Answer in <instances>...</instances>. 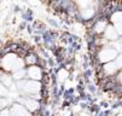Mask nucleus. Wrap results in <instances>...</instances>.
<instances>
[{"label": "nucleus", "mask_w": 122, "mask_h": 116, "mask_svg": "<svg viewBox=\"0 0 122 116\" xmlns=\"http://www.w3.org/2000/svg\"><path fill=\"white\" fill-rule=\"evenodd\" d=\"M1 65L3 68L7 71H17L23 68L24 65V61H22V58H20L15 53H9L6 55L3 61H1Z\"/></svg>", "instance_id": "f257e3e1"}, {"label": "nucleus", "mask_w": 122, "mask_h": 116, "mask_svg": "<svg viewBox=\"0 0 122 116\" xmlns=\"http://www.w3.org/2000/svg\"><path fill=\"white\" fill-rule=\"evenodd\" d=\"M18 86L23 90V92L25 93H29L31 96H34V93H38L41 88V84L39 81H34V80H30V81H21Z\"/></svg>", "instance_id": "f03ea898"}, {"label": "nucleus", "mask_w": 122, "mask_h": 116, "mask_svg": "<svg viewBox=\"0 0 122 116\" xmlns=\"http://www.w3.org/2000/svg\"><path fill=\"white\" fill-rule=\"evenodd\" d=\"M10 116H31L30 112L22 105L20 104H15L12 108H11V114Z\"/></svg>", "instance_id": "7ed1b4c3"}, {"label": "nucleus", "mask_w": 122, "mask_h": 116, "mask_svg": "<svg viewBox=\"0 0 122 116\" xmlns=\"http://www.w3.org/2000/svg\"><path fill=\"white\" fill-rule=\"evenodd\" d=\"M27 74H28V76H29L31 80H34V81L40 80L41 76H42L41 69H40L39 67H36V65H30L29 69H28V71H27Z\"/></svg>", "instance_id": "20e7f679"}, {"label": "nucleus", "mask_w": 122, "mask_h": 116, "mask_svg": "<svg viewBox=\"0 0 122 116\" xmlns=\"http://www.w3.org/2000/svg\"><path fill=\"white\" fill-rule=\"evenodd\" d=\"M23 104H24V108L28 110V111H36L39 109V103L36 101H34V99H24L22 101Z\"/></svg>", "instance_id": "39448f33"}, {"label": "nucleus", "mask_w": 122, "mask_h": 116, "mask_svg": "<svg viewBox=\"0 0 122 116\" xmlns=\"http://www.w3.org/2000/svg\"><path fill=\"white\" fill-rule=\"evenodd\" d=\"M115 55L116 53L114 51H111V50H103V51L100 52V55H99V57H100V61L102 62H105V61L112 59V57Z\"/></svg>", "instance_id": "423d86ee"}, {"label": "nucleus", "mask_w": 122, "mask_h": 116, "mask_svg": "<svg viewBox=\"0 0 122 116\" xmlns=\"http://www.w3.org/2000/svg\"><path fill=\"white\" fill-rule=\"evenodd\" d=\"M24 75H25V70H24V69H20V70L15 71L13 77H15L16 80H21V79H23V77H24Z\"/></svg>", "instance_id": "0eeeda50"}, {"label": "nucleus", "mask_w": 122, "mask_h": 116, "mask_svg": "<svg viewBox=\"0 0 122 116\" xmlns=\"http://www.w3.org/2000/svg\"><path fill=\"white\" fill-rule=\"evenodd\" d=\"M24 62L27 63V64H30V65H34V63L36 62V58H35V56H33V55H30V56H28L25 59H24Z\"/></svg>", "instance_id": "6e6552de"}, {"label": "nucleus", "mask_w": 122, "mask_h": 116, "mask_svg": "<svg viewBox=\"0 0 122 116\" xmlns=\"http://www.w3.org/2000/svg\"><path fill=\"white\" fill-rule=\"evenodd\" d=\"M1 79H3V81H4V85L5 86H10L11 85V82H12V80H11V77L10 76H1Z\"/></svg>", "instance_id": "1a4fd4ad"}, {"label": "nucleus", "mask_w": 122, "mask_h": 116, "mask_svg": "<svg viewBox=\"0 0 122 116\" xmlns=\"http://www.w3.org/2000/svg\"><path fill=\"white\" fill-rule=\"evenodd\" d=\"M107 35H108V38H112V39H115V38H116V33L112 30V28H108V30H107Z\"/></svg>", "instance_id": "9d476101"}, {"label": "nucleus", "mask_w": 122, "mask_h": 116, "mask_svg": "<svg viewBox=\"0 0 122 116\" xmlns=\"http://www.w3.org/2000/svg\"><path fill=\"white\" fill-rule=\"evenodd\" d=\"M6 94H7V90L4 87V85H3V84H0V98L5 97Z\"/></svg>", "instance_id": "9b49d317"}, {"label": "nucleus", "mask_w": 122, "mask_h": 116, "mask_svg": "<svg viewBox=\"0 0 122 116\" xmlns=\"http://www.w3.org/2000/svg\"><path fill=\"white\" fill-rule=\"evenodd\" d=\"M6 104H7V101H6V99H4V98H0V110L4 109V108L6 106Z\"/></svg>", "instance_id": "f8f14e48"}, {"label": "nucleus", "mask_w": 122, "mask_h": 116, "mask_svg": "<svg viewBox=\"0 0 122 116\" xmlns=\"http://www.w3.org/2000/svg\"><path fill=\"white\" fill-rule=\"evenodd\" d=\"M66 76H68V73L65 70H61L59 71V80H64Z\"/></svg>", "instance_id": "ddd939ff"}, {"label": "nucleus", "mask_w": 122, "mask_h": 116, "mask_svg": "<svg viewBox=\"0 0 122 116\" xmlns=\"http://www.w3.org/2000/svg\"><path fill=\"white\" fill-rule=\"evenodd\" d=\"M0 116H10V114H9L7 110H1V112H0Z\"/></svg>", "instance_id": "4468645a"}, {"label": "nucleus", "mask_w": 122, "mask_h": 116, "mask_svg": "<svg viewBox=\"0 0 122 116\" xmlns=\"http://www.w3.org/2000/svg\"><path fill=\"white\" fill-rule=\"evenodd\" d=\"M0 77H1V73H0Z\"/></svg>", "instance_id": "2eb2a0df"}]
</instances>
